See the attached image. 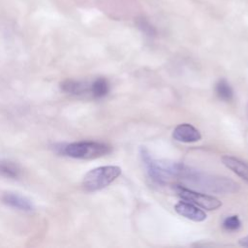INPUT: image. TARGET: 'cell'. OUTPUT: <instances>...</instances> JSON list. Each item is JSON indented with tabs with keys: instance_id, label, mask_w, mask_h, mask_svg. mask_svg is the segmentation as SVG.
Listing matches in <instances>:
<instances>
[{
	"instance_id": "obj_1",
	"label": "cell",
	"mask_w": 248,
	"mask_h": 248,
	"mask_svg": "<svg viewBox=\"0 0 248 248\" xmlns=\"http://www.w3.org/2000/svg\"><path fill=\"white\" fill-rule=\"evenodd\" d=\"M165 168L170 177H177L183 183L209 193L228 194L238 191V184L228 177L210 175L180 163L166 162Z\"/></svg>"
},
{
	"instance_id": "obj_2",
	"label": "cell",
	"mask_w": 248,
	"mask_h": 248,
	"mask_svg": "<svg viewBox=\"0 0 248 248\" xmlns=\"http://www.w3.org/2000/svg\"><path fill=\"white\" fill-rule=\"evenodd\" d=\"M121 174L118 166H103L89 170L83 177L82 186L88 192L101 190L108 186Z\"/></svg>"
},
{
	"instance_id": "obj_3",
	"label": "cell",
	"mask_w": 248,
	"mask_h": 248,
	"mask_svg": "<svg viewBox=\"0 0 248 248\" xmlns=\"http://www.w3.org/2000/svg\"><path fill=\"white\" fill-rule=\"evenodd\" d=\"M110 152V147L98 141H77L64 145L61 153L75 159H96Z\"/></svg>"
},
{
	"instance_id": "obj_4",
	"label": "cell",
	"mask_w": 248,
	"mask_h": 248,
	"mask_svg": "<svg viewBox=\"0 0 248 248\" xmlns=\"http://www.w3.org/2000/svg\"><path fill=\"white\" fill-rule=\"evenodd\" d=\"M173 190L182 200L192 202L197 206H200L206 210H215L222 205V202L212 196L199 193L180 185L174 186Z\"/></svg>"
},
{
	"instance_id": "obj_5",
	"label": "cell",
	"mask_w": 248,
	"mask_h": 248,
	"mask_svg": "<svg viewBox=\"0 0 248 248\" xmlns=\"http://www.w3.org/2000/svg\"><path fill=\"white\" fill-rule=\"evenodd\" d=\"M140 155L149 177L158 184H166L170 177L166 171L162 161H157L153 159L149 151L144 146H141L140 148Z\"/></svg>"
},
{
	"instance_id": "obj_6",
	"label": "cell",
	"mask_w": 248,
	"mask_h": 248,
	"mask_svg": "<svg viewBox=\"0 0 248 248\" xmlns=\"http://www.w3.org/2000/svg\"><path fill=\"white\" fill-rule=\"evenodd\" d=\"M172 138L180 142H196L202 139L200 131L189 123H182L177 125L173 132Z\"/></svg>"
},
{
	"instance_id": "obj_7",
	"label": "cell",
	"mask_w": 248,
	"mask_h": 248,
	"mask_svg": "<svg viewBox=\"0 0 248 248\" xmlns=\"http://www.w3.org/2000/svg\"><path fill=\"white\" fill-rule=\"evenodd\" d=\"M174 210L182 217L195 222H202L206 219V214L204 211L200 209L196 204L192 202L187 201L184 202V200L178 202L174 205Z\"/></svg>"
},
{
	"instance_id": "obj_8",
	"label": "cell",
	"mask_w": 248,
	"mask_h": 248,
	"mask_svg": "<svg viewBox=\"0 0 248 248\" xmlns=\"http://www.w3.org/2000/svg\"><path fill=\"white\" fill-rule=\"evenodd\" d=\"M1 200L5 204L12 206L14 208H17L19 210L31 211L34 208L31 201L19 194L8 192L3 194V196L1 197Z\"/></svg>"
},
{
	"instance_id": "obj_9",
	"label": "cell",
	"mask_w": 248,
	"mask_h": 248,
	"mask_svg": "<svg viewBox=\"0 0 248 248\" xmlns=\"http://www.w3.org/2000/svg\"><path fill=\"white\" fill-rule=\"evenodd\" d=\"M61 89L64 92L75 96L91 95V83L81 80L66 79L61 83Z\"/></svg>"
},
{
	"instance_id": "obj_10",
	"label": "cell",
	"mask_w": 248,
	"mask_h": 248,
	"mask_svg": "<svg viewBox=\"0 0 248 248\" xmlns=\"http://www.w3.org/2000/svg\"><path fill=\"white\" fill-rule=\"evenodd\" d=\"M221 160L228 169L248 182V164L246 162L230 155L223 156Z\"/></svg>"
},
{
	"instance_id": "obj_11",
	"label": "cell",
	"mask_w": 248,
	"mask_h": 248,
	"mask_svg": "<svg viewBox=\"0 0 248 248\" xmlns=\"http://www.w3.org/2000/svg\"><path fill=\"white\" fill-rule=\"evenodd\" d=\"M109 83L105 78H98L91 82V96L95 99H101L108 95Z\"/></svg>"
},
{
	"instance_id": "obj_12",
	"label": "cell",
	"mask_w": 248,
	"mask_h": 248,
	"mask_svg": "<svg viewBox=\"0 0 248 248\" xmlns=\"http://www.w3.org/2000/svg\"><path fill=\"white\" fill-rule=\"evenodd\" d=\"M20 174L21 170L16 164L9 161H0V175L16 179L20 176Z\"/></svg>"
},
{
	"instance_id": "obj_13",
	"label": "cell",
	"mask_w": 248,
	"mask_h": 248,
	"mask_svg": "<svg viewBox=\"0 0 248 248\" xmlns=\"http://www.w3.org/2000/svg\"><path fill=\"white\" fill-rule=\"evenodd\" d=\"M215 92H216V95L218 96V98L225 101V102H229L233 98L232 88L230 85V83L224 78L220 79L216 83Z\"/></svg>"
},
{
	"instance_id": "obj_14",
	"label": "cell",
	"mask_w": 248,
	"mask_h": 248,
	"mask_svg": "<svg viewBox=\"0 0 248 248\" xmlns=\"http://www.w3.org/2000/svg\"><path fill=\"white\" fill-rule=\"evenodd\" d=\"M222 226L226 231L234 232V231H237L240 228L241 222H240L237 215H231V216H228L224 219Z\"/></svg>"
},
{
	"instance_id": "obj_15",
	"label": "cell",
	"mask_w": 248,
	"mask_h": 248,
	"mask_svg": "<svg viewBox=\"0 0 248 248\" xmlns=\"http://www.w3.org/2000/svg\"><path fill=\"white\" fill-rule=\"evenodd\" d=\"M138 26L139 28L143 32L145 33L147 36H154L155 35V29L152 27V25H150L146 20H144L143 18L140 19L138 21Z\"/></svg>"
},
{
	"instance_id": "obj_16",
	"label": "cell",
	"mask_w": 248,
	"mask_h": 248,
	"mask_svg": "<svg viewBox=\"0 0 248 248\" xmlns=\"http://www.w3.org/2000/svg\"><path fill=\"white\" fill-rule=\"evenodd\" d=\"M238 243H239V245H241L243 247H248V235L240 238Z\"/></svg>"
},
{
	"instance_id": "obj_17",
	"label": "cell",
	"mask_w": 248,
	"mask_h": 248,
	"mask_svg": "<svg viewBox=\"0 0 248 248\" xmlns=\"http://www.w3.org/2000/svg\"><path fill=\"white\" fill-rule=\"evenodd\" d=\"M247 117H248V105H247Z\"/></svg>"
}]
</instances>
